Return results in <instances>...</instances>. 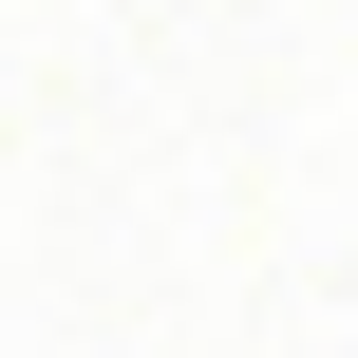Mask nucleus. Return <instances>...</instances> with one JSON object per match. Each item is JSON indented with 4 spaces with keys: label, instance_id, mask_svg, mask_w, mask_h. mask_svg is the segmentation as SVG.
Wrapping results in <instances>:
<instances>
[]
</instances>
